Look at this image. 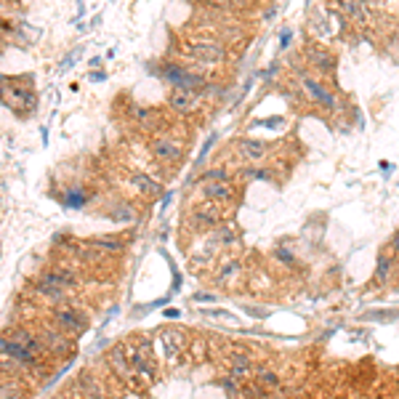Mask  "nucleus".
<instances>
[{
	"mask_svg": "<svg viewBox=\"0 0 399 399\" xmlns=\"http://www.w3.org/2000/svg\"><path fill=\"white\" fill-rule=\"evenodd\" d=\"M0 104L11 109L17 118H30L38 109V94L32 88V78H6L0 83Z\"/></svg>",
	"mask_w": 399,
	"mask_h": 399,
	"instance_id": "1",
	"label": "nucleus"
},
{
	"mask_svg": "<svg viewBox=\"0 0 399 399\" xmlns=\"http://www.w3.org/2000/svg\"><path fill=\"white\" fill-rule=\"evenodd\" d=\"M181 54H184V59L197 64V67H221L229 56L226 45L219 38H205V35H195V38L184 40Z\"/></svg>",
	"mask_w": 399,
	"mask_h": 399,
	"instance_id": "2",
	"label": "nucleus"
},
{
	"mask_svg": "<svg viewBox=\"0 0 399 399\" xmlns=\"http://www.w3.org/2000/svg\"><path fill=\"white\" fill-rule=\"evenodd\" d=\"M155 75L165 80L171 88H184V91H195V94H200L208 85V78L200 69L189 64H179V61H162Z\"/></svg>",
	"mask_w": 399,
	"mask_h": 399,
	"instance_id": "3",
	"label": "nucleus"
},
{
	"mask_svg": "<svg viewBox=\"0 0 399 399\" xmlns=\"http://www.w3.org/2000/svg\"><path fill=\"white\" fill-rule=\"evenodd\" d=\"M45 319H51L56 327H61L67 336L80 338L88 330V317L80 312L78 306L69 303H56V306H45Z\"/></svg>",
	"mask_w": 399,
	"mask_h": 399,
	"instance_id": "4",
	"label": "nucleus"
},
{
	"mask_svg": "<svg viewBox=\"0 0 399 399\" xmlns=\"http://www.w3.org/2000/svg\"><path fill=\"white\" fill-rule=\"evenodd\" d=\"M38 336L43 341V349H45V357L48 359H64L75 352V341L72 336H67L61 327H56L51 319H43L38 325Z\"/></svg>",
	"mask_w": 399,
	"mask_h": 399,
	"instance_id": "5",
	"label": "nucleus"
},
{
	"mask_svg": "<svg viewBox=\"0 0 399 399\" xmlns=\"http://www.w3.org/2000/svg\"><path fill=\"white\" fill-rule=\"evenodd\" d=\"M128 357L133 365V373L139 378V386H149L155 376H158V362H155V349L147 338L136 341V343H125Z\"/></svg>",
	"mask_w": 399,
	"mask_h": 399,
	"instance_id": "6",
	"label": "nucleus"
},
{
	"mask_svg": "<svg viewBox=\"0 0 399 399\" xmlns=\"http://www.w3.org/2000/svg\"><path fill=\"white\" fill-rule=\"evenodd\" d=\"M0 354H8V357L17 359L21 367L30 373V378H40V376L48 373V359H43V357H38L35 352L24 349L21 343L8 338L6 333H0Z\"/></svg>",
	"mask_w": 399,
	"mask_h": 399,
	"instance_id": "7",
	"label": "nucleus"
},
{
	"mask_svg": "<svg viewBox=\"0 0 399 399\" xmlns=\"http://www.w3.org/2000/svg\"><path fill=\"white\" fill-rule=\"evenodd\" d=\"M224 224V208L213 200H200L197 205H192L189 216H186V226L192 232H213Z\"/></svg>",
	"mask_w": 399,
	"mask_h": 399,
	"instance_id": "8",
	"label": "nucleus"
},
{
	"mask_svg": "<svg viewBox=\"0 0 399 399\" xmlns=\"http://www.w3.org/2000/svg\"><path fill=\"white\" fill-rule=\"evenodd\" d=\"M107 367H109V373H112L122 386L141 389L139 378H136V373H133V365H131V357H128L125 343H115V346L107 352Z\"/></svg>",
	"mask_w": 399,
	"mask_h": 399,
	"instance_id": "9",
	"label": "nucleus"
},
{
	"mask_svg": "<svg viewBox=\"0 0 399 399\" xmlns=\"http://www.w3.org/2000/svg\"><path fill=\"white\" fill-rule=\"evenodd\" d=\"M149 152L160 165H179L184 160V141L176 139L173 133H158L149 141Z\"/></svg>",
	"mask_w": 399,
	"mask_h": 399,
	"instance_id": "10",
	"label": "nucleus"
},
{
	"mask_svg": "<svg viewBox=\"0 0 399 399\" xmlns=\"http://www.w3.org/2000/svg\"><path fill=\"white\" fill-rule=\"evenodd\" d=\"M168 107H171V112H176L181 118H189V115H195L200 107H202V96L195 94V91L171 88V94H168Z\"/></svg>",
	"mask_w": 399,
	"mask_h": 399,
	"instance_id": "11",
	"label": "nucleus"
},
{
	"mask_svg": "<svg viewBox=\"0 0 399 399\" xmlns=\"http://www.w3.org/2000/svg\"><path fill=\"white\" fill-rule=\"evenodd\" d=\"M200 192H202V200H213L219 205H229L237 197V189L232 181H200Z\"/></svg>",
	"mask_w": 399,
	"mask_h": 399,
	"instance_id": "12",
	"label": "nucleus"
},
{
	"mask_svg": "<svg viewBox=\"0 0 399 399\" xmlns=\"http://www.w3.org/2000/svg\"><path fill=\"white\" fill-rule=\"evenodd\" d=\"M6 336H8L11 341H17V343H21L24 349L35 352L38 357L48 359V357H45V349H43V341H40L38 330H32L30 325H11V327L6 330Z\"/></svg>",
	"mask_w": 399,
	"mask_h": 399,
	"instance_id": "13",
	"label": "nucleus"
},
{
	"mask_svg": "<svg viewBox=\"0 0 399 399\" xmlns=\"http://www.w3.org/2000/svg\"><path fill=\"white\" fill-rule=\"evenodd\" d=\"M72 386H75L85 399H107V383H104L94 370H80Z\"/></svg>",
	"mask_w": 399,
	"mask_h": 399,
	"instance_id": "14",
	"label": "nucleus"
},
{
	"mask_svg": "<svg viewBox=\"0 0 399 399\" xmlns=\"http://www.w3.org/2000/svg\"><path fill=\"white\" fill-rule=\"evenodd\" d=\"M131 120L139 125L141 133H149V136H158L165 128V118L160 115L158 109H147V107H133Z\"/></svg>",
	"mask_w": 399,
	"mask_h": 399,
	"instance_id": "15",
	"label": "nucleus"
},
{
	"mask_svg": "<svg viewBox=\"0 0 399 399\" xmlns=\"http://www.w3.org/2000/svg\"><path fill=\"white\" fill-rule=\"evenodd\" d=\"M299 85H301V94H306L309 99L322 104V107H333V104H336V99L330 96V91H327L317 78H312V75H306V72H299Z\"/></svg>",
	"mask_w": 399,
	"mask_h": 399,
	"instance_id": "16",
	"label": "nucleus"
},
{
	"mask_svg": "<svg viewBox=\"0 0 399 399\" xmlns=\"http://www.w3.org/2000/svg\"><path fill=\"white\" fill-rule=\"evenodd\" d=\"M158 343L160 349H162V354H165V359L168 362H176L181 352L186 349V336L181 330H173V327L171 330H160Z\"/></svg>",
	"mask_w": 399,
	"mask_h": 399,
	"instance_id": "17",
	"label": "nucleus"
},
{
	"mask_svg": "<svg viewBox=\"0 0 399 399\" xmlns=\"http://www.w3.org/2000/svg\"><path fill=\"white\" fill-rule=\"evenodd\" d=\"M235 152L242 162H261L269 155V144L259 139H237L235 141Z\"/></svg>",
	"mask_w": 399,
	"mask_h": 399,
	"instance_id": "18",
	"label": "nucleus"
},
{
	"mask_svg": "<svg viewBox=\"0 0 399 399\" xmlns=\"http://www.w3.org/2000/svg\"><path fill=\"white\" fill-rule=\"evenodd\" d=\"M99 253H104V256H122L125 250H128V239L120 237V235H99V237L88 239Z\"/></svg>",
	"mask_w": 399,
	"mask_h": 399,
	"instance_id": "19",
	"label": "nucleus"
},
{
	"mask_svg": "<svg viewBox=\"0 0 399 399\" xmlns=\"http://www.w3.org/2000/svg\"><path fill=\"white\" fill-rule=\"evenodd\" d=\"M128 181H131V186L136 189V195H141V197H147V200H155L165 192L162 184H160L158 179H152L149 173H131Z\"/></svg>",
	"mask_w": 399,
	"mask_h": 399,
	"instance_id": "20",
	"label": "nucleus"
},
{
	"mask_svg": "<svg viewBox=\"0 0 399 399\" xmlns=\"http://www.w3.org/2000/svg\"><path fill=\"white\" fill-rule=\"evenodd\" d=\"M30 378L19 376H0V399H27Z\"/></svg>",
	"mask_w": 399,
	"mask_h": 399,
	"instance_id": "21",
	"label": "nucleus"
},
{
	"mask_svg": "<svg viewBox=\"0 0 399 399\" xmlns=\"http://www.w3.org/2000/svg\"><path fill=\"white\" fill-rule=\"evenodd\" d=\"M306 59L322 75H333V69H336V56L330 51H325V48H317V45H312L306 51Z\"/></svg>",
	"mask_w": 399,
	"mask_h": 399,
	"instance_id": "22",
	"label": "nucleus"
},
{
	"mask_svg": "<svg viewBox=\"0 0 399 399\" xmlns=\"http://www.w3.org/2000/svg\"><path fill=\"white\" fill-rule=\"evenodd\" d=\"M226 370H229L232 378H245V376L253 373V357L245 354V352H235L226 362Z\"/></svg>",
	"mask_w": 399,
	"mask_h": 399,
	"instance_id": "23",
	"label": "nucleus"
},
{
	"mask_svg": "<svg viewBox=\"0 0 399 399\" xmlns=\"http://www.w3.org/2000/svg\"><path fill=\"white\" fill-rule=\"evenodd\" d=\"M64 208H72V211H78V208H85L88 202H91V192L85 189V186H67L64 192H61V200H59Z\"/></svg>",
	"mask_w": 399,
	"mask_h": 399,
	"instance_id": "24",
	"label": "nucleus"
},
{
	"mask_svg": "<svg viewBox=\"0 0 399 399\" xmlns=\"http://www.w3.org/2000/svg\"><path fill=\"white\" fill-rule=\"evenodd\" d=\"M239 274H242V263L235 259H226V261H221L219 269H216V282H219V285H226V288H232V285L239 279Z\"/></svg>",
	"mask_w": 399,
	"mask_h": 399,
	"instance_id": "25",
	"label": "nucleus"
},
{
	"mask_svg": "<svg viewBox=\"0 0 399 399\" xmlns=\"http://www.w3.org/2000/svg\"><path fill=\"white\" fill-rule=\"evenodd\" d=\"M107 216H109L112 221H118V224H136V221H139L136 208H133L128 200H118V202L107 211Z\"/></svg>",
	"mask_w": 399,
	"mask_h": 399,
	"instance_id": "26",
	"label": "nucleus"
},
{
	"mask_svg": "<svg viewBox=\"0 0 399 399\" xmlns=\"http://www.w3.org/2000/svg\"><path fill=\"white\" fill-rule=\"evenodd\" d=\"M338 3H341V8H343V14H346V17H352V19L367 21V17H370V11H367L365 0H338Z\"/></svg>",
	"mask_w": 399,
	"mask_h": 399,
	"instance_id": "27",
	"label": "nucleus"
},
{
	"mask_svg": "<svg viewBox=\"0 0 399 399\" xmlns=\"http://www.w3.org/2000/svg\"><path fill=\"white\" fill-rule=\"evenodd\" d=\"M0 376H19V378H30V373H27L14 357H8V354H0Z\"/></svg>",
	"mask_w": 399,
	"mask_h": 399,
	"instance_id": "28",
	"label": "nucleus"
},
{
	"mask_svg": "<svg viewBox=\"0 0 399 399\" xmlns=\"http://www.w3.org/2000/svg\"><path fill=\"white\" fill-rule=\"evenodd\" d=\"M256 380H259L261 389H277L279 386V376L269 367H259L256 370Z\"/></svg>",
	"mask_w": 399,
	"mask_h": 399,
	"instance_id": "29",
	"label": "nucleus"
},
{
	"mask_svg": "<svg viewBox=\"0 0 399 399\" xmlns=\"http://www.w3.org/2000/svg\"><path fill=\"white\" fill-rule=\"evenodd\" d=\"M200 181H235V173H232V171H229L226 165H216V168L205 171Z\"/></svg>",
	"mask_w": 399,
	"mask_h": 399,
	"instance_id": "30",
	"label": "nucleus"
},
{
	"mask_svg": "<svg viewBox=\"0 0 399 399\" xmlns=\"http://www.w3.org/2000/svg\"><path fill=\"white\" fill-rule=\"evenodd\" d=\"M239 176H242V181H266L272 179V171L269 168H245V171H239Z\"/></svg>",
	"mask_w": 399,
	"mask_h": 399,
	"instance_id": "31",
	"label": "nucleus"
},
{
	"mask_svg": "<svg viewBox=\"0 0 399 399\" xmlns=\"http://www.w3.org/2000/svg\"><path fill=\"white\" fill-rule=\"evenodd\" d=\"M389 274H391V259H389V256H383V259L378 261V272H376V279H383V282H386V279H389Z\"/></svg>",
	"mask_w": 399,
	"mask_h": 399,
	"instance_id": "32",
	"label": "nucleus"
},
{
	"mask_svg": "<svg viewBox=\"0 0 399 399\" xmlns=\"http://www.w3.org/2000/svg\"><path fill=\"white\" fill-rule=\"evenodd\" d=\"M213 144H216V136H208V141L202 144V149H200V155H197V165H202V162L208 160V152L213 149Z\"/></svg>",
	"mask_w": 399,
	"mask_h": 399,
	"instance_id": "33",
	"label": "nucleus"
},
{
	"mask_svg": "<svg viewBox=\"0 0 399 399\" xmlns=\"http://www.w3.org/2000/svg\"><path fill=\"white\" fill-rule=\"evenodd\" d=\"M213 3H219L224 8H245V6H250L256 0H213Z\"/></svg>",
	"mask_w": 399,
	"mask_h": 399,
	"instance_id": "34",
	"label": "nucleus"
},
{
	"mask_svg": "<svg viewBox=\"0 0 399 399\" xmlns=\"http://www.w3.org/2000/svg\"><path fill=\"white\" fill-rule=\"evenodd\" d=\"M75 59H78V51H72V54H69V56H67V59L61 61V72H64V69H69V67H72V64H75Z\"/></svg>",
	"mask_w": 399,
	"mask_h": 399,
	"instance_id": "35",
	"label": "nucleus"
},
{
	"mask_svg": "<svg viewBox=\"0 0 399 399\" xmlns=\"http://www.w3.org/2000/svg\"><path fill=\"white\" fill-rule=\"evenodd\" d=\"M56 399H85V397H83V394H80L78 389H75V386H72V389H69V391H67V394H61V397H56Z\"/></svg>",
	"mask_w": 399,
	"mask_h": 399,
	"instance_id": "36",
	"label": "nucleus"
},
{
	"mask_svg": "<svg viewBox=\"0 0 399 399\" xmlns=\"http://www.w3.org/2000/svg\"><path fill=\"white\" fill-rule=\"evenodd\" d=\"M213 299H216L213 293H197V296H195V301H213Z\"/></svg>",
	"mask_w": 399,
	"mask_h": 399,
	"instance_id": "37",
	"label": "nucleus"
},
{
	"mask_svg": "<svg viewBox=\"0 0 399 399\" xmlns=\"http://www.w3.org/2000/svg\"><path fill=\"white\" fill-rule=\"evenodd\" d=\"M391 245H394V250H399V232L394 235V239H391Z\"/></svg>",
	"mask_w": 399,
	"mask_h": 399,
	"instance_id": "38",
	"label": "nucleus"
},
{
	"mask_svg": "<svg viewBox=\"0 0 399 399\" xmlns=\"http://www.w3.org/2000/svg\"><path fill=\"white\" fill-rule=\"evenodd\" d=\"M367 3H373V6H380V3H383V0H367Z\"/></svg>",
	"mask_w": 399,
	"mask_h": 399,
	"instance_id": "39",
	"label": "nucleus"
}]
</instances>
